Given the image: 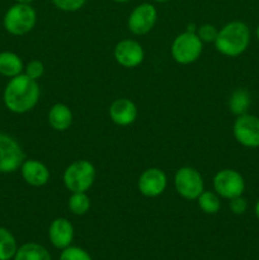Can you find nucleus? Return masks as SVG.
Segmentation results:
<instances>
[{
    "label": "nucleus",
    "instance_id": "25",
    "mask_svg": "<svg viewBox=\"0 0 259 260\" xmlns=\"http://www.w3.org/2000/svg\"><path fill=\"white\" fill-rule=\"evenodd\" d=\"M196 33H197V36L200 37V40L202 41V42L210 43V42H215L218 30L215 25L206 23V24H202L201 27H198L197 30H196Z\"/></svg>",
    "mask_w": 259,
    "mask_h": 260
},
{
    "label": "nucleus",
    "instance_id": "31",
    "mask_svg": "<svg viewBox=\"0 0 259 260\" xmlns=\"http://www.w3.org/2000/svg\"><path fill=\"white\" fill-rule=\"evenodd\" d=\"M154 2H156V3H167V2H170V0H154Z\"/></svg>",
    "mask_w": 259,
    "mask_h": 260
},
{
    "label": "nucleus",
    "instance_id": "24",
    "mask_svg": "<svg viewBox=\"0 0 259 260\" xmlns=\"http://www.w3.org/2000/svg\"><path fill=\"white\" fill-rule=\"evenodd\" d=\"M57 9L62 12H76L85 5L88 0H51Z\"/></svg>",
    "mask_w": 259,
    "mask_h": 260
},
{
    "label": "nucleus",
    "instance_id": "10",
    "mask_svg": "<svg viewBox=\"0 0 259 260\" xmlns=\"http://www.w3.org/2000/svg\"><path fill=\"white\" fill-rule=\"evenodd\" d=\"M156 19V8L150 3H142L132 10L127 20V25L131 33L136 36H144L154 28Z\"/></svg>",
    "mask_w": 259,
    "mask_h": 260
},
{
    "label": "nucleus",
    "instance_id": "28",
    "mask_svg": "<svg viewBox=\"0 0 259 260\" xmlns=\"http://www.w3.org/2000/svg\"><path fill=\"white\" fill-rule=\"evenodd\" d=\"M17 3H20V4H30L33 0H15Z\"/></svg>",
    "mask_w": 259,
    "mask_h": 260
},
{
    "label": "nucleus",
    "instance_id": "22",
    "mask_svg": "<svg viewBox=\"0 0 259 260\" xmlns=\"http://www.w3.org/2000/svg\"><path fill=\"white\" fill-rule=\"evenodd\" d=\"M69 208L76 216L85 215L90 208V198L88 197L86 192L71 193L69 198Z\"/></svg>",
    "mask_w": 259,
    "mask_h": 260
},
{
    "label": "nucleus",
    "instance_id": "19",
    "mask_svg": "<svg viewBox=\"0 0 259 260\" xmlns=\"http://www.w3.org/2000/svg\"><path fill=\"white\" fill-rule=\"evenodd\" d=\"M251 104L250 94L245 89H236L229 98V108L236 116H241L248 112Z\"/></svg>",
    "mask_w": 259,
    "mask_h": 260
},
{
    "label": "nucleus",
    "instance_id": "14",
    "mask_svg": "<svg viewBox=\"0 0 259 260\" xmlns=\"http://www.w3.org/2000/svg\"><path fill=\"white\" fill-rule=\"evenodd\" d=\"M23 180L32 187H42L50 180V170L42 161L36 159L24 160L20 167Z\"/></svg>",
    "mask_w": 259,
    "mask_h": 260
},
{
    "label": "nucleus",
    "instance_id": "4",
    "mask_svg": "<svg viewBox=\"0 0 259 260\" xmlns=\"http://www.w3.org/2000/svg\"><path fill=\"white\" fill-rule=\"evenodd\" d=\"M96 172L88 160H75L65 169L62 175L63 184L71 193L86 192L94 184Z\"/></svg>",
    "mask_w": 259,
    "mask_h": 260
},
{
    "label": "nucleus",
    "instance_id": "27",
    "mask_svg": "<svg viewBox=\"0 0 259 260\" xmlns=\"http://www.w3.org/2000/svg\"><path fill=\"white\" fill-rule=\"evenodd\" d=\"M229 206H230V210L234 215H243L248 210V202H246L243 196H239V197L230 200Z\"/></svg>",
    "mask_w": 259,
    "mask_h": 260
},
{
    "label": "nucleus",
    "instance_id": "7",
    "mask_svg": "<svg viewBox=\"0 0 259 260\" xmlns=\"http://www.w3.org/2000/svg\"><path fill=\"white\" fill-rule=\"evenodd\" d=\"M25 154L14 137L0 132V173L10 174L20 169Z\"/></svg>",
    "mask_w": 259,
    "mask_h": 260
},
{
    "label": "nucleus",
    "instance_id": "13",
    "mask_svg": "<svg viewBox=\"0 0 259 260\" xmlns=\"http://www.w3.org/2000/svg\"><path fill=\"white\" fill-rule=\"evenodd\" d=\"M137 107L131 99L119 98L109 106V117L118 126H130L137 118Z\"/></svg>",
    "mask_w": 259,
    "mask_h": 260
},
{
    "label": "nucleus",
    "instance_id": "6",
    "mask_svg": "<svg viewBox=\"0 0 259 260\" xmlns=\"http://www.w3.org/2000/svg\"><path fill=\"white\" fill-rule=\"evenodd\" d=\"M174 187L178 194L187 201H195L205 190L201 173L190 167H183L174 175Z\"/></svg>",
    "mask_w": 259,
    "mask_h": 260
},
{
    "label": "nucleus",
    "instance_id": "32",
    "mask_svg": "<svg viewBox=\"0 0 259 260\" xmlns=\"http://www.w3.org/2000/svg\"><path fill=\"white\" fill-rule=\"evenodd\" d=\"M256 37H258V40H259V25H258V28H256Z\"/></svg>",
    "mask_w": 259,
    "mask_h": 260
},
{
    "label": "nucleus",
    "instance_id": "2",
    "mask_svg": "<svg viewBox=\"0 0 259 260\" xmlns=\"http://www.w3.org/2000/svg\"><path fill=\"white\" fill-rule=\"evenodd\" d=\"M250 42V30L245 23L240 20H233L223 25L217 33L215 40V47L222 55L229 57H236L245 52Z\"/></svg>",
    "mask_w": 259,
    "mask_h": 260
},
{
    "label": "nucleus",
    "instance_id": "26",
    "mask_svg": "<svg viewBox=\"0 0 259 260\" xmlns=\"http://www.w3.org/2000/svg\"><path fill=\"white\" fill-rule=\"evenodd\" d=\"M23 73L27 76H29L33 80H38L41 76L45 73V66L40 60H32L24 66V71Z\"/></svg>",
    "mask_w": 259,
    "mask_h": 260
},
{
    "label": "nucleus",
    "instance_id": "3",
    "mask_svg": "<svg viewBox=\"0 0 259 260\" xmlns=\"http://www.w3.org/2000/svg\"><path fill=\"white\" fill-rule=\"evenodd\" d=\"M37 23V13L30 4L15 3L5 12L3 25L5 30L13 36H24L35 28Z\"/></svg>",
    "mask_w": 259,
    "mask_h": 260
},
{
    "label": "nucleus",
    "instance_id": "11",
    "mask_svg": "<svg viewBox=\"0 0 259 260\" xmlns=\"http://www.w3.org/2000/svg\"><path fill=\"white\" fill-rule=\"evenodd\" d=\"M167 174L159 168H149L141 173L137 182L140 193L145 197L155 198L163 194L167 188Z\"/></svg>",
    "mask_w": 259,
    "mask_h": 260
},
{
    "label": "nucleus",
    "instance_id": "1",
    "mask_svg": "<svg viewBox=\"0 0 259 260\" xmlns=\"http://www.w3.org/2000/svg\"><path fill=\"white\" fill-rule=\"evenodd\" d=\"M40 94L37 80H33L22 73L8 81L3 93V102L12 113L24 114L37 106Z\"/></svg>",
    "mask_w": 259,
    "mask_h": 260
},
{
    "label": "nucleus",
    "instance_id": "17",
    "mask_svg": "<svg viewBox=\"0 0 259 260\" xmlns=\"http://www.w3.org/2000/svg\"><path fill=\"white\" fill-rule=\"evenodd\" d=\"M24 71V63L20 56L12 51L0 52V75L5 78H14Z\"/></svg>",
    "mask_w": 259,
    "mask_h": 260
},
{
    "label": "nucleus",
    "instance_id": "16",
    "mask_svg": "<svg viewBox=\"0 0 259 260\" xmlns=\"http://www.w3.org/2000/svg\"><path fill=\"white\" fill-rule=\"evenodd\" d=\"M48 123L56 131H66L73 123V112L63 103L53 104L48 111Z\"/></svg>",
    "mask_w": 259,
    "mask_h": 260
},
{
    "label": "nucleus",
    "instance_id": "29",
    "mask_svg": "<svg viewBox=\"0 0 259 260\" xmlns=\"http://www.w3.org/2000/svg\"><path fill=\"white\" fill-rule=\"evenodd\" d=\"M255 216H256V218L259 220V200H258V202H256V205H255Z\"/></svg>",
    "mask_w": 259,
    "mask_h": 260
},
{
    "label": "nucleus",
    "instance_id": "23",
    "mask_svg": "<svg viewBox=\"0 0 259 260\" xmlns=\"http://www.w3.org/2000/svg\"><path fill=\"white\" fill-rule=\"evenodd\" d=\"M60 260H91V258L84 249L78 246H68L62 249Z\"/></svg>",
    "mask_w": 259,
    "mask_h": 260
},
{
    "label": "nucleus",
    "instance_id": "30",
    "mask_svg": "<svg viewBox=\"0 0 259 260\" xmlns=\"http://www.w3.org/2000/svg\"><path fill=\"white\" fill-rule=\"evenodd\" d=\"M113 2H116V3H127V2H130V0H113Z\"/></svg>",
    "mask_w": 259,
    "mask_h": 260
},
{
    "label": "nucleus",
    "instance_id": "21",
    "mask_svg": "<svg viewBox=\"0 0 259 260\" xmlns=\"http://www.w3.org/2000/svg\"><path fill=\"white\" fill-rule=\"evenodd\" d=\"M198 207L207 215H215L221 208L220 196L216 192H210V190H203L197 198Z\"/></svg>",
    "mask_w": 259,
    "mask_h": 260
},
{
    "label": "nucleus",
    "instance_id": "18",
    "mask_svg": "<svg viewBox=\"0 0 259 260\" xmlns=\"http://www.w3.org/2000/svg\"><path fill=\"white\" fill-rule=\"evenodd\" d=\"M14 260H51V255L40 244L27 243L18 248Z\"/></svg>",
    "mask_w": 259,
    "mask_h": 260
},
{
    "label": "nucleus",
    "instance_id": "9",
    "mask_svg": "<svg viewBox=\"0 0 259 260\" xmlns=\"http://www.w3.org/2000/svg\"><path fill=\"white\" fill-rule=\"evenodd\" d=\"M233 134L236 141L245 147H259V118L253 114L238 116L233 126Z\"/></svg>",
    "mask_w": 259,
    "mask_h": 260
},
{
    "label": "nucleus",
    "instance_id": "8",
    "mask_svg": "<svg viewBox=\"0 0 259 260\" xmlns=\"http://www.w3.org/2000/svg\"><path fill=\"white\" fill-rule=\"evenodd\" d=\"M213 188L220 197L225 200L243 196L245 189V180L243 175L234 169H222L216 173L213 178Z\"/></svg>",
    "mask_w": 259,
    "mask_h": 260
},
{
    "label": "nucleus",
    "instance_id": "5",
    "mask_svg": "<svg viewBox=\"0 0 259 260\" xmlns=\"http://www.w3.org/2000/svg\"><path fill=\"white\" fill-rule=\"evenodd\" d=\"M170 51L175 62L180 65H189L201 57L203 42L196 32L185 30L174 38Z\"/></svg>",
    "mask_w": 259,
    "mask_h": 260
},
{
    "label": "nucleus",
    "instance_id": "20",
    "mask_svg": "<svg viewBox=\"0 0 259 260\" xmlns=\"http://www.w3.org/2000/svg\"><path fill=\"white\" fill-rule=\"evenodd\" d=\"M18 250L17 240L8 229L0 226V260L14 259Z\"/></svg>",
    "mask_w": 259,
    "mask_h": 260
},
{
    "label": "nucleus",
    "instance_id": "12",
    "mask_svg": "<svg viewBox=\"0 0 259 260\" xmlns=\"http://www.w3.org/2000/svg\"><path fill=\"white\" fill-rule=\"evenodd\" d=\"M114 58L121 66L127 69L137 68L145 58L142 46L135 40H122L114 47Z\"/></svg>",
    "mask_w": 259,
    "mask_h": 260
},
{
    "label": "nucleus",
    "instance_id": "15",
    "mask_svg": "<svg viewBox=\"0 0 259 260\" xmlns=\"http://www.w3.org/2000/svg\"><path fill=\"white\" fill-rule=\"evenodd\" d=\"M48 238L56 249H65L70 246L74 239V228L70 221L63 217L53 220L48 228Z\"/></svg>",
    "mask_w": 259,
    "mask_h": 260
}]
</instances>
